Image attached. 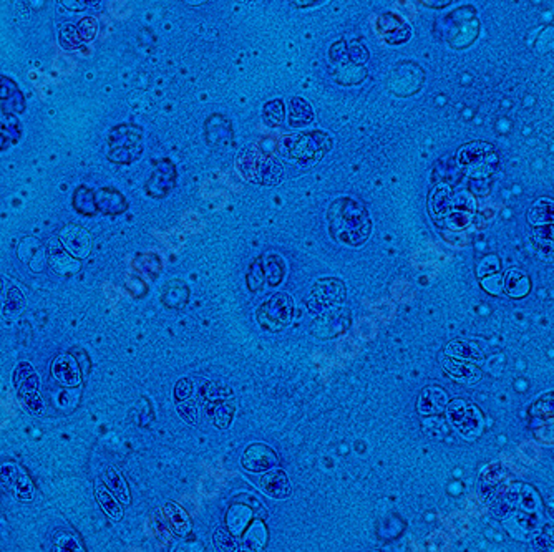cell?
<instances>
[{
    "mask_svg": "<svg viewBox=\"0 0 554 552\" xmlns=\"http://www.w3.org/2000/svg\"><path fill=\"white\" fill-rule=\"evenodd\" d=\"M327 228L337 243L360 247L372 234V219L362 202L350 196H340L327 207Z\"/></svg>",
    "mask_w": 554,
    "mask_h": 552,
    "instance_id": "cell-1",
    "label": "cell"
},
{
    "mask_svg": "<svg viewBox=\"0 0 554 552\" xmlns=\"http://www.w3.org/2000/svg\"><path fill=\"white\" fill-rule=\"evenodd\" d=\"M236 168L246 181L259 186H277L284 178L283 163L256 143L246 145L239 151Z\"/></svg>",
    "mask_w": 554,
    "mask_h": 552,
    "instance_id": "cell-2",
    "label": "cell"
},
{
    "mask_svg": "<svg viewBox=\"0 0 554 552\" xmlns=\"http://www.w3.org/2000/svg\"><path fill=\"white\" fill-rule=\"evenodd\" d=\"M334 140L332 136L322 130L304 131L293 136H285L281 141L279 154L290 163L300 164V166H311L319 163L332 149Z\"/></svg>",
    "mask_w": 554,
    "mask_h": 552,
    "instance_id": "cell-3",
    "label": "cell"
},
{
    "mask_svg": "<svg viewBox=\"0 0 554 552\" xmlns=\"http://www.w3.org/2000/svg\"><path fill=\"white\" fill-rule=\"evenodd\" d=\"M144 133L136 125H118L108 135V158L113 163L130 164L143 154Z\"/></svg>",
    "mask_w": 554,
    "mask_h": 552,
    "instance_id": "cell-4",
    "label": "cell"
},
{
    "mask_svg": "<svg viewBox=\"0 0 554 552\" xmlns=\"http://www.w3.org/2000/svg\"><path fill=\"white\" fill-rule=\"evenodd\" d=\"M257 324L262 330L269 333L283 332L285 327L293 324L294 319V300L285 292H277L262 302L256 312Z\"/></svg>",
    "mask_w": 554,
    "mask_h": 552,
    "instance_id": "cell-5",
    "label": "cell"
},
{
    "mask_svg": "<svg viewBox=\"0 0 554 552\" xmlns=\"http://www.w3.org/2000/svg\"><path fill=\"white\" fill-rule=\"evenodd\" d=\"M345 284L337 277H322L316 281L309 292L306 304L312 314H321L328 307L339 305L345 300Z\"/></svg>",
    "mask_w": 554,
    "mask_h": 552,
    "instance_id": "cell-6",
    "label": "cell"
},
{
    "mask_svg": "<svg viewBox=\"0 0 554 552\" xmlns=\"http://www.w3.org/2000/svg\"><path fill=\"white\" fill-rule=\"evenodd\" d=\"M352 325V312L345 305L328 307L324 312L317 314L312 324V333L321 341H331L345 333Z\"/></svg>",
    "mask_w": 554,
    "mask_h": 552,
    "instance_id": "cell-7",
    "label": "cell"
},
{
    "mask_svg": "<svg viewBox=\"0 0 554 552\" xmlns=\"http://www.w3.org/2000/svg\"><path fill=\"white\" fill-rule=\"evenodd\" d=\"M448 419L455 428L458 429L460 435L467 440H475L481 433V418L478 410L468 407L463 400H453L448 405Z\"/></svg>",
    "mask_w": 554,
    "mask_h": 552,
    "instance_id": "cell-8",
    "label": "cell"
},
{
    "mask_svg": "<svg viewBox=\"0 0 554 552\" xmlns=\"http://www.w3.org/2000/svg\"><path fill=\"white\" fill-rule=\"evenodd\" d=\"M242 468L249 473H266L279 465V456L274 448L264 443H252L242 453Z\"/></svg>",
    "mask_w": 554,
    "mask_h": 552,
    "instance_id": "cell-9",
    "label": "cell"
},
{
    "mask_svg": "<svg viewBox=\"0 0 554 552\" xmlns=\"http://www.w3.org/2000/svg\"><path fill=\"white\" fill-rule=\"evenodd\" d=\"M176 184V166L171 159H159L154 166L152 176L147 181V192L152 197H164L170 195V191Z\"/></svg>",
    "mask_w": 554,
    "mask_h": 552,
    "instance_id": "cell-10",
    "label": "cell"
},
{
    "mask_svg": "<svg viewBox=\"0 0 554 552\" xmlns=\"http://www.w3.org/2000/svg\"><path fill=\"white\" fill-rule=\"evenodd\" d=\"M377 30L383 40L390 45L405 44L412 37V28L408 23L395 13H383L377 17Z\"/></svg>",
    "mask_w": 554,
    "mask_h": 552,
    "instance_id": "cell-11",
    "label": "cell"
},
{
    "mask_svg": "<svg viewBox=\"0 0 554 552\" xmlns=\"http://www.w3.org/2000/svg\"><path fill=\"white\" fill-rule=\"evenodd\" d=\"M259 488L266 496L272 499H288L290 498V494H293V484H290L288 473H285L284 470H279L277 466L266 471V473L261 476Z\"/></svg>",
    "mask_w": 554,
    "mask_h": 552,
    "instance_id": "cell-12",
    "label": "cell"
},
{
    "mask_svg": "<svg viewBox=\"0 0 554 552\" xmlns=\"http://www.w3.org/2000/svg\"><path fill=\"white\" fill-rule=\"evenodd\" d=\"M204 136L208 146H228L233 138L231 121L221 113H214L204 123Z\"/></svg>",
    "mask_w": 554,
    "mask_h": 552,
    "instance_id": "cell-13",
    "label": "cell"
},
{
    "mask_svg": "<svg viewBox=\"0 0 554 552\" xmlns=\"http://www.w3.org/2000/svg\"><path fill=\"white\" fill-rule=\"evenodd\" d=\"M62 244L67 251L75 257H87L92 249V239L87 231L77 228V226H68L62 231Z\"/></svg>",
    "mask_w": 554,
    "mask_h": 552,
    "instance_id": "cell-14",
    "label": "cell"
},
{
    "mask_svg": "<svg viewBox=\"0 0 554 552\" xmlns=\"http://www.w3.org/2000/svg\"><path fill=\"white\" fill-rule=\"evenodd\" d=\"M95 197L98 211L103 214L116 216L128 209V202H126L125 196L113 188H101L95 192Z\"/></svg>",
    "mask_w": 554,
    "mask_h": 552,
    "instance_id": "cell-15",
    "label": "cell"
},
{
    "mask_svg": "<svg viewBox=\"0 0 554 552\" xmlns=\"http://www.w3.org/2000/svg\"><path fill=\"white\" fill-rule=\"evenodd\" d=\"M448 405V395L438 386H426L419 400V412L421 415H435L443 412Z\"/></svg>",
    "mask_w": 554,
    "mask_h": 552,
    "instance_id": "cell-16",
    "label": "cell"
},
{
    "mask_svg": "<svg viewBox=\"0 0 554 552\" xmlns=\"http://www.w3.org/2000/svg\"><path fill=\"white\" fill-rule=\"evenodd\" d=\"M252 511L244 504H233L226 513V527L234 537L244 536L247 526L251 525Z\"/></svg>",
    "mask_w": 554,
    "mask_h": 552,
    "instance_id": "cell-17",
    "label": "cell"
},
{
    "mask_svg": "<svg viewBox=\"0 0 554 552\" xmlns=\"http://www.w3.org/2000/svg\"><path fill=\"white\" fill-rule=\"evenodd\" d=\"M190 299V287L180 279H173L168 282L163 289L161 300L168 309H183Z\"/></svg>",
    "mask_w": 554,
    "mask_h": 552,
    "instance_id": "cell-18",
    "label": "cell"
},
{
    "mask_svg": "<svg viewBox=\"0 0 554 552\" xmlns=\"http://www.w3.org/2000/svg\"><path fill=\"white\" fill-rule=\"evenodd\" d=\"M443 367L445 370L448 372L453 379H457L458 381H464V384H475V381L480 380V370L476 367L469 365L464 360H460V358H443Z\"/></svg>",
    "mask_w": 554,
    "mask_h": 552,
    "instance_id": "cell-19",
    "label": "cell"
},
{
    "mask_svg": "<svg viewBox=\"0 0 554 552\" xmlns=\"http://www.w3.org/2000/svg\"><path fill=\"white\" fill-rule=\"evenodd\" d=\"M314 121L311 103L300 97H293L289 102V125L293 128H302Z\"/></svg>",
    "mask_w": 554,
    "mask_h": 552,
    "instance_id": "cell-20",
    "label": "cell"
},
{
    "mask_svg": "<svg viewBox=\"0 0 554 552\" xmlns=\"http://www.w3.org/2000/svg\"><path fill=\"white\" fill-rule=\"evenodd\" d=\"M262 266H264L266 281L271 287H277L284 281L288 267H285V261L281 254L267 252L266 256L262 257Z\"/></svg>",
    "mask_w": 554,
    "mask_h": 552,
    "instance_id": "cell-21",
    "label": "cell"
},
{
    "mask_svg": "<svg viewBox=\"0 0 554 552\" xmlns=\"http://www.w3.org/2000/svg\"><path fill=\"white\" fill-rule=\"evenodd\" d=\"M164 517H166L168 525L173 529V532L178 536L185 537L191 532V519L187 517V514L178 506L176 503H168L164 506Z\"/></svg>",
    "mask_w": 554,
    "mask_h": 552,
    "instance_id": "cell-22",
    "label": "cell"
},
{
    "mask_svg": "<svg viewBox=\"0 0 554 552\" xmlns=\"http://www.w3.org/2000/svg\"><path fill=\"white\" fill-rule=\"evenodd\" d=\"M54 375L59 381H62L67 386H75L80 384V372L77 362L72 357L65 355L59 357L57 362L54 363Z\"/></svg>",
    "mask_w": 554,
    "mask_h": 552,
    "instance_id": "cell-23",
    "label": "cell"
},
{
    "mask_svg": "<svg viewBox=\"0 0 554 552\" xmlns=\"http://www.w3.org/2000/svg\"><path fill=\"white\" fill-rule=\"evenodd\" d=\"M503 287L505 292L510 297H515V299H519V297H524L529 292V279L528 276L519 269H511L508 274L505 276L503 279Z\"/></svg>",
    "mask_w": 554,
    "mask_h": 552,
    "instance_id": "cell-24",
    "label": "cell"
},
{
    "mask_svg": "<svg viewBox=\"0 0 554 552\" xmlns=\"http://www.w3.org/2000/svg\"><path fill=\"white\" fill-rule=\"evenodd\" d=\"M531 235L539 256L544 259H548V254L554 256V223L531 226Z\"/></svg>",
    "mask_w": 554,
    "mask_h": 552,
    "instance_id": "cell-25",
    "label": "cell"
},
{
    "mask_svg": "<svg viewBox=\"0 0 554 552\" xmlns=\"http://www.w3.org/2000/svg\"><path fill=\"white\" fill-rule=\"evenodd\" d=\"M528 221L531 226H543L554 223V201L541 197L529 207Z\"/></svg>",
    "mask_w": 554,
    "mask_h": 552,
    "instance_id": "cell-26",
    "label": "cell"
},
{
    "mask_svg": "<svg viewBox=\"0 0 554 552\" xmlns=\"http://www.w3.org/2000/svg\"><path fill=\"white\" fill-rule=\"evenodd\" d=\"M73 207L83 216H93L98 212L97 197L88 186H78V190L73 192Z\"/></svg>",
    "mask_w": 554,
    "mask_h": 552,
    "instance_id": "cell-27",
    "label": "cell"
},
{
    "mask_svg": "<svg viewBox=\"0 0 554 552\" xmlns=\"http://www.w3.org/2000/svg\"><path fill=\"white\" fill-rule=\"evenodd\" d=\"M103 481H105L106 488L115 494V498L118 499L120 503L128 504L130 503V491L128 486H126L125 479L121 478V474L115 468H106L105 473H103Z\"/></svg>",
    "mask_w": 554,
    "mask_h": 552,
    "instance_id": "cell-28",
    "label": "cell"
},
{
    "mask_svg": "<svg viewBox=\"0 0 554 552\" xmlns=\"http://www.w3.org/2000/svg\"><path fill=\"white\" fill-rule=\"evenodd\" d=\"M97 501L103 509V513L108 514V517H111L113 521H121L123 517V509L118 504V499L115 498V494L111 493L108 488L103 486H97Z\"/></svg>",
    "mask_w": 554,
    "mask_h": 552,
    "instance_id": "cell-29",
    "label": "cell"
},
{
    "mask_svg": "<svg viewBox=\"0 0 554 552\" xmlns=\"http://www.w3.org/2000/svg\"><path fill=\"white\" fill-rule=\"evenodd\" d=\"M445 353L453 358H460V360H467V362L483 360V352L469 342H460V341L450 342L447 348H445Z\"/></svg>",
    "mask_w": 554,
    "mask_h": 552,
    "instance_id": "cell-30",
    "label": "cell"
},
{
    "mask_svg": "<svg viewBox=\"0 0 554 552\" xmlns=\"http://www.w3.org/2000/svg\"><path fill=\"white\" fill-rule=\"evenodd\" d=\"M490 151L491 146L486 143H469L460 149L458 159L463 166H472V164L475 163L485 161Z\"/></svg>",
    "mask_w": 554,
    "mask_h": 552,
    "instance_id": "cell-31",
    "label": "cell"
},
{
    "mask_svg": "<svg viewBox=\"0 0 554 552\" xmlns=\"http://www.w3.org/2000/svg\"><path fill=\"white\" fill-rule=\"evenodd\" d=\"M284 116L285 108L283 100H271L262 108V118H264V123L271 128H277V126L283 125Z\"/></svg>",
    "mask_w": 554,
    "mask_h": 552,
    "instance_id": "cell-32",
    "label": "cell"
},
{
    "mask_svg": "<svg viewBox=\"0 0 554 552\" xmlns=\"http://www.w3.org/2000/svg\"><path fill=\"white\" fill-rule=\"evenodd\" d=\"M452 196H450V191L447 186H440L433 191V196H431V209L436 214V218H441V216L448 214L452 212Z\"/></svg>",
    "mask_w": 554,
    "mask_h": 552,
    "instance_id": "cell-33",
    "label": "cell"
},
{
    "mask_svg": "<svg viewBox=\"0 0 554 552\" xmlns=\"http://www.w3.org/2000/svg\"><path fill=\"white\" fill-rule=\"evenodd\" d=\"M266 282L264 266H262V257H257L251 262L247 269V289L251 292H261Z\"/></svg>",
    "mask_w": 554,
    "mask_h": 552,
    "instance_id": "cell-34",
    "label": "cell"
},
{
    "mask_svg": "<svg viewBox=\"0 0 554 552\" xmlns=\"http://www.w3.org/2000/svg\"><path fill=\"white\" fill-rule=\"evenodd\" d=\"M70 254V252H68ZM63 249H51L50 251V262L54 269L60 274H70L75 272L80 267L77 262L72 261V257L68 256Z\"/></svg>",
    "mask_w": 554,
    "mask_h": 552,
    "instance_id": "cell-35",
    "label": "cell"
},
{
    "mask_svg": "<svg viewBox=\"0 0 554 552\" xmlns=\"http://www.w3.org/2000/svg\"><path fill=\"white\" fill-rule=\"evenodd\" d=\"M54 551H83V547L73 532L59 531L54 536Z\"/></svg>",
    "mask_w": 554,
    "mask_h": 552,
    "instance_id": "cell-36",
    "label": "cell"
},
{
    "mask_svg": "<svg viewBox=\"0 0 554 552\" xmlns=\"http://www.w3.org/2000/svg\"><path fill=\"white\" fill-rule=\"evenodd\" d=\"M247 531L246 539H244V544H247V549H261L266 544V527L261 522H256Z\"/></svg>",
    "mask_w": 554,
    "mask_h": 552,
    "instance_id": "cell-37",
    "label": "cell"
},
{
    "mask_svg": "<svg viewBox=\"0 0 554 552\" xmlns=\"http://www.w3.org/2000/svg\"><path fill=\"white\" fill-rule=\"evenodd\" d=\"M13 491L20 499H30L32 498V483L29 476L18 473L16 481H13Z\"/></svg>",
    "mask_w": 554,
    "mask_h": 552,
    "instance_id": "cell-38",
    "label": "cell"
},
{
    "mask_svg": "<svg viewBox=\"0 0 554 552\" xmlns=\"http://www.w3.org/2000/svg\"><path fill=\"white\" fill-rule=\"evenodd\" d=\"M18 92H20V90L17 88V85L13 80L0 75V102H6V100L11 102Z\"/></svg>",
    "mask_w": 554,
    "mask_h": 552,
    "instance_id": "cell-39",
    "label": "cell"
},
{
    "mask_svg": "<svg viewBox=\"0 0 554 552\" xmlns=\"http://www.w3.org/2000/svg\"><path fill=\"white\" fill-rule=\"evenodd\" d=\"M498 269H500V261H498V257L490 256V257L483 259V261H481L480 267H478V276H480V277L490 276V274L496 272Z\"/></svg>",
    "mask_w": 554,
    "mask_h": 552,
    "instance_id": "cell-40",
    "label": "cell"
},
{
    "mask_svg": "<svg viewBox=\"0 0 554 552\" xmlns=\"http://www.w3.org/2000/svg\"><path fill=\"white\" fill-rule=\"evenodd\" d=\"M553 396H554V393H553ZM534 405H541V408L533 407L534 413L541 412L543 417H553L554 415V398H549V395L539 396V400Z\"/></svg>",
    "mask_w": 554,
    "mask_h": 552,
    "instance_id": "cell-41",
    "label": "cell"
},
{
    "mask_svg": "<svg viewBox=\"0 0 554 552\" xmlns=\"http://www.w3.org/2000/svg\"><path fill=\"white\" fill-rule=\"evenodd\" d=\"M483 289L491 292V294H500L503 290V277L501 276H493L488 277V279H481Z\"/></svg>",
    "mask_w": 554,
    "mask_h": 552,
    "instance_id": "cell-42",
    "label": "cell"
},
{
    "mask_svg": "<svg viewBox=\"0 0 554 552\" xmlns=\"http://www.w3.org/2000/svg\"><path fill=\"white\" fill-rule=\"evenodd\" d=\"M13 143H16V140H13L12 131L8 130L4 123H0V151L8 148V146Z\"/></svg>",
    "mask_w": 554,
    "mask_h": 552,
    "instance_id": "cell-43",
    "label": "cell"
},
{
    "mask_svg": "<svg viewBox=\"0 0 554 552\" xmlns=\"http://www.w3.org/2000/svg\"><path fill=\"white\" fill-rule=\"evenodd\" d=\"M419 2L424 4L425 7H430V8H443V7L450 6L453 0H419Z\"/></svg>",
    "mask_w": 554,
    "mask_h": 552,
    "instance_id": "cell-44",
    "label": "cell"
}]
</instances>
